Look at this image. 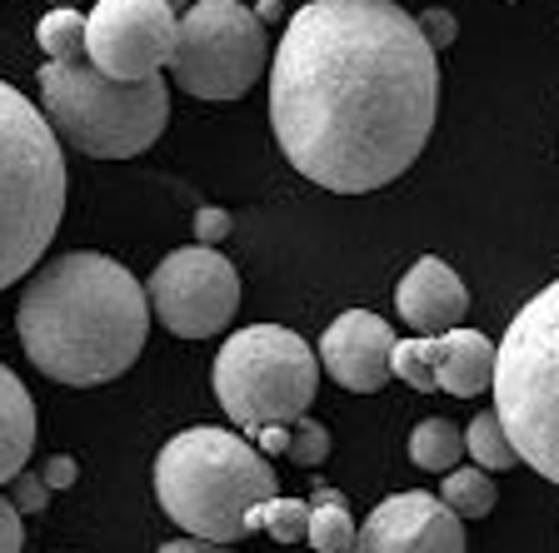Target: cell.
I'll list each match as a JSON object with an SVG mask.
<instances>
[{"label": "cell", "instance_id": "d6986e66", "mask_svg": "<svg viewBox=\"0 0 559 553\" xmlns=\"http://www.w3.org/2000/svg\"><path fill=\"white\" fill-rule=\"evenodd\" d=\"M310 529V504L305 498H265L245 514V533H270L275 543H300Z\"/></svg>", "mask_w": 559, "mask_h": 553}, {"label": "cell", "instance_id": "7c38bea8", "mask_svg": "<svg viewBox=\"0 0 559 553\" xmlns=\"http://www.w3.org/2000/svg\"><path fill=\"white\" fill-rule=\"evenodd\" d=\"M395 329L370 310H345L330 320V329L320 335V364L325 374L340 384V389H355V394H374L384 384L395 380Z\"/></svg>", "mask_w": 559, "mask_h": 553}, {"label": "cell", "instance_id": "7402d4cb", "mask_svg": "<svg viewBox=\"0 0 559 553\" xmlns=\"http://www.w3.org/2000/svg\"><path fill=\"white\" fill-rule=\"evenodd\" d=\"M435 364H440V339H400L395 359H390L395 380H405L409 389H419V394H440Z\"/></svg>", "mask_w": 559, "mask_h": 553}, {"label": "cell", "instance_id": "83f0119b", "mask_svg": "<svg viewBox=\"0 0 559 553\" xmlns=\"http://www.w3.org/2000/svg\"><path fill=\"white\" fill-rule=\"evenodd\" d=\"M75 459L70 454H56V459H46V469H40V479H46V489H70L75 484Z\"/></svg>", "mask_w": 559, "mask_h": 553}, {"label": "cell", "instance_id": "cb8c5ba5", "mask_svg": "<svg viewBox=\"0 0 559 553\" xmlns=\"http://www.w3.org/2000/svg\"><path fill=\"white\" fill-rule=\"evenodd\" d=\"M230 230H235L230 209H215V205L195 209V244H210V250H215L221 240H230Z\"/></svg>", "mask_w": 559, "mask_h": 553}, {"label": "cell", "instance_id": "1f68e13d", "mask_svg": "<svg viewBox=\"0 0 559 553\" xmlns=\"http://www.w3.org/2000/svg\"><path fill=\"white\" fill-rule=\"evenodd\" d=\"M56 5H70V0H56Z\"/></svg>", "mask_w": 559, "mask_h": 553}, {"label": "cell", "instance_id": "f1b7e54d", "mask_svg": "<svg viewBox=\"0 0 559 553\" xmlns=\"http://www.w3.org/2000/svg\"><path fill=\"white\" fill-rule=\"evenodd\" d=\"M160 553H235L230 543H210V539H170L160 543Z\"/></svg>", "mask_w": 559, "mask_h": 553}, {"label": "cell", "instance_id": "44dd1931", "mask_svg": "<svg viewBox=\"0 0 559 553\" xmlns=\"http://www.w3.org/2000/svg\"><path fill=\"white\" fill-rule=\"evenodd\" d=\"M35 40H40V50H46L50 60H81L85 56V21H81V11L56 5L50 15H40Z\"/></svg>", "mask_w": 559, "mask_h": 553}, {"label": "cell", "instance_id": "d4e9b609", "mask_svg": "<svg viewBox=\"0 0 559 553\" xmlns=\"http://www.w3.org/2000/svg\"><path fill=\"white\" fill-rule=\"evenodd\" d=\"M415 21H419V31H425V40H430L435 50L454 46V35H460V21H454L450 11H440V5H430V11L415 15Z\"/></svg>", "mask_w": 559, "mask_h": 553}, {"label": "cell", "instance_id": "ac0fdd59", "mask_svg": "<svg viewBox=\"0 0 559 553\" xmlns=\"http://www.w3.org/2000/svg\"><path fill=\"white\" fill-rule=\"evenodd\" d=\"M440 504L450 508V514H460V519H485V514H495V504H500V489H495V479L475 464V469H454L450 479H444Z\"/></svg>", "mask_w": 559, "mask_h": 553}, {"label": "cell", "instance_id": "ffe728a7", "mask_svg": "<svg viewBox=\"0 0 559 553\" xmlns=\"http://www.w3.org/2000/svg\"><path fill=\"white\" fill-rule=\"evenodd\" d=\"M465 454H475V464L485 473L489 469H514V464H520V454H514V444H510V434H504V424H500L495 409H479V414L469 419Z\"/></svg>", "mask_w": 559, "mask_h": 553}, {"label": "cell", "instance_id": "9c48e42d", "mask_svg": "<svg viewBox=\"0 0 559 553\" xmlns=\"http://www.w3.org/2000/svg\"><path fill=\"white\" fill-rule=\"evenodd\" d=\"M151 314L180 339H210L240 310V275L221 250L186 244L160 260V269L145 285Z\"/></svg>", "mask_w": 559, "mask_h": 553}, {"label": "cell", "instance_id": "484cf974", "mask_svg": "<svg viewBox=\"0 0 559 553\" xmlns=\"http://www.w3.org/2000/svg\"><path fill=\"white\" fill-rule=\"evenodd\" d=\"M25 543V524H21V508L11 498L0 494V553H21Z\"/></svg>", "mask_w": 559, "mask_h": 553}, {"label": "cell", "instance_id": "f546056e", "mask_svg": "<svg viewBox=\"0 0 559 553\" xmlns=\"http://www.w3.org/2000/svg\"><path fill=\"white\" fill-rule=\"evenodd\" d=\"M285 444H290V424H265L260 429V449L265 454H285Z\"/></svg>", "mask_w": 559, "mask_h": 553}, {"label": "cell", "instance_id": "277c9868", "mask_svg": "<svg viewBox=\"0 0 559 553\" xmlns=\"http://www.w3.org/2000/svg\"><path fill=\"white\" fill-rule=\"evenodd\" d=\"M66 215V155L50 120L0 81V289L40 265Z\"/></svg>", "mask_w": 559, "mask_h": 553}, {"label": "cell", "instance_id": "52a82bcc", "mask_svg": "<svg viewBox=\"0 0 559 553\" xmlns=\"http://www.w3.org/2000/svg\"><path fill=\"white\" fill-rule=\"evenodd\" d=\"M314 384H320V354L280 324H250L215 354V399L230 424H240V434L305 419Z\"/></svg>", "mask_w": 559, "mask_h": 553}, {"label": "cell", "instance_id": "4dcf8cb0", "mask_svg": "<svg viewBox=\"0 0 559 553\" xmlns=\"http://www.w3.org/2000/svg\"><path fill=\"white\" fill-rule=\"evenodd\" d=\"M170 5H175V11H186V5H190V0H170Z\"/></svg>", "mask_w": 559, "mask_h": 553}, {"label": "cell", "instance_id": "5b68a950", "mask_svg": "<svg viewBox=\"0 0 559 553\" xmlns=\"http://www.w3.org/2000/svg\"><path fill=\"white\" fill-rule=\"evenodd\" d=\"M40 105L66 145L91 160H130L151 151L170 125V91L160 75L151 81H110L81 60H46L40 65Z\"/></svg>", "mask_w": 559, "mask_h": 553}, {"label": "cell", "instance_id": "9a60e30c", "mask_svg": "<svg viewBox=\"0 0 559 553\" xmlns=\"http://www.w3.org/2000/svg\"><path fill=\"white\" fill-rule=\"evenodd\" d=\"M35 449V404L31 389L0 364V489L15 484V473H25Z\"/></svg>", "mask_w": 559, "mask_h": 553}, {"label": "cell", "instance_id": "7a4b0ae2", "mask_svg": "<svg viewBox=\"0 0 559 553\" xmlns=\"http://www.w3.org/2000/svg\"><path fill=\"white\" fill-rule=\"evenodd\" d=\"M25 359L56 384L120 380L151 335V294L110 254L70 250L31 275L15 310Z\"/></svg>", "mask_w": 559, "mask_h": 553}, {"label": "cell", "instance_id": "8992f818", "mask_svg": "<svg viewBox=\"0 0 559 553\" xmlns=\"http://www.w3.org/2000/svg\"><path fill=\"white\" fill-rule=\"evenodd\" d=\"M489 389L520 464L559 484V279L510 320Z\"/></svg>", "mask_w": 559, "mask_h": 553}, {"label": "cell", "instance_id": "ba28073f", "mask_svg": "<svg viewBox=\"0 0 559 553\" xmlns=\"http://www.w3.org/2000/svg\"><path fill=\"white\" fill-rule=\"evenodd\" d=\"M265 21L240 0H190L175 25L170 75L195 100H235L265 75Z\"/></svg>", "mask_w": 559, "mask_h": 553}, {"label": "cell", "instance_id": "5bb4252c", "mask_svg": "<svg viewBox=\"0 0 559 553\" xmlns=\"http://www.w3.org/2000/svg\"><path fill=\"white\" fill-rule=\"evenodd\" d=\"M435 380L444 394L454 399H475L495 384V345H489L479 329H450L440 335V364H435Z\"/></svg>", "mask_w": 559, "mask_h": 553}, {"label": "cell", "instance_id": "3957f363", "mask_svg": "<svg viewBox=\"0 0 559 553\" xmlns=\"http://www.w3.org/2000/svg\"><path fill=\"white\" fill-rule=\"evenodd\" d=\"M155 498L190 539H245V514L275 498V473L230 429H186L155 459Z\"/></svg>", "mask_w": 559, "mask_h": 553}, {"label": "cell", "instance_id": "e0dca14e", "mask_svg": "<svg viewBox=\"0 0 559 553\" xmlns=\"http://www.w3.org/2000/svg\"><path fill=\"white\" fill-rule=\"evenodd\" d=\"M409 459L430 473H454L465 459V429L450 419H419L409 434Z\"/></svg>", "mask_w": 559, "mask_h": 553}, {"label": "cell", "instance_id": "6da1fadb", "mask_svg": "<svg viewBox=\"0 0 559 553\" xmlns=\"http://www.w3.org/2000/svg\"><path fill=\"white\" fill-rule=\"evenodd\" d=\"M440 116V60L390 0H310L270 60L285 160L335 195H365L419 160Z\"/></svg>", "mask_w": 559, "mask_h": 553}, {"label": "cell", "instance_id": "30bf717a", "mask_svg": "<svg viewBox=\"0 0 559 553\" xmlns=\"http://www.w3.org/2000/svg\"><path fill=\"white\" fill-rule=\"evenodd\" d=\"M175 25L180 15L170 0H95L85 15V56L110 81H151L170 65Z\"/></svg>", "mask_w": 559, "mask_h": 553}, {"label": "cell", "instance_id": "603a6c76", "mask_svg": "<svg viewBox=\"0 0 559 553\" xmlns=\"http://www.w3.org/2000/svg\"><path fill=\"white\" fill-rule=\"evenodd\" d=\"M285 454H290L300 469H314V464H325V459H330V429L314 424V419H295Z\"/></svg>", "mask_w": 559, "mask_h": 553}, {"label": "cell", "instance_id": "8fae6325", "mask_svg": "<svg viewBox=\"0 0 559 553\" xmlns=\"http://www.w3.org/2000/svg\"><path fill=\"white\" fill-rule=\"evenodd\" d=\"M355 553H465V524L435 494H390L360 524Z\"/></svg>", "mask_w": 559, "mask_h": 553}, {"label": "cell", "instance_id": "4316f807", "mask_svg": "<svg viewBox=\"0 0 559 553\" xmlns=\"http://www.w3.org/2000/svg\"><path fill=\"white\" fill-rule=\"evenodd\" d=\"M46 498H50V489H46V479H40V473H15V508H21V514L46 508Z\"/></svg>", "mask_w": 559, "mask_h": 553}, {"label": "cell", "instance_id": "2e32d148", "mask_svg": "<svg viewBox=\"0 0 559 553\" xmlns=\"http://www.w3.org/2000/svg\"><path fill=\"white\" fill-rule=\"evenodd\" d=\"M305 504H310V529H305V543H310L314 553H355L360 529H355V519H349V504H345L340 489H314Z\"/></svg>", "mask_w": 559, "mask_h": 553}, {"label": "cell", "instance_id": "4fadbf2b", "mask_svg": "<svg viewBox=\"0 0 559 553\" xmlns=\"http://www.w3.org/2000/svg\"><path fill=\"white\" fill-rule=\"evenodd\" d=\"M395 310L419 339H440L460 329V320L469 314V289L440 254H425L395 285Z\"/></svg>", "mask_w": 559, "mask_h": 553}]
</instances>
